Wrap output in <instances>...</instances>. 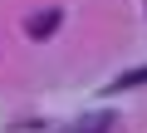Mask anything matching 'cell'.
<instances>
[{"instance_id":"obj_1","label":"cell","mask_w":147,"mask_h":133,"mask_svg":"<svg viewBox=\"0 0 147 133\" xmlns=\"http://www.w3.org/2000/svg\"><path fill=\"white\" fill-rule=\"evenodd\" d=\"M59 20H64V10H39V15H30V25H25V30H30L34 40H44V35H54V30H59Z\"/></svg>"},{"instance_id":"obj_3","label":"cell","mask_w":147,"mask_h":133,"mask_svg":"<svg viewBox=\"0 0 147 133\" xmlns=\"http://www.w3.org/2000/svg\"><path fill=\"white\" fill-rule=\"evenodd\" d=\"M137 84H147V64H142V69H127V74H118V79H113V89H137Z\"/></svg>"},{"instance_id":"obj_2","label":"cell","mask_w":147,"mask_h":133,"mask_svg":"<svg viewBox=\"0 0 147 133\" xmlns=\"http://www.w3.org/2000/svg\"><path fill=\"white\" fill-rule=\"evenodd\" d=\"M108 128H113V118H108V113H93V118L74 123V128H64V133H108Z\"/></svg>"}]
</instances>
